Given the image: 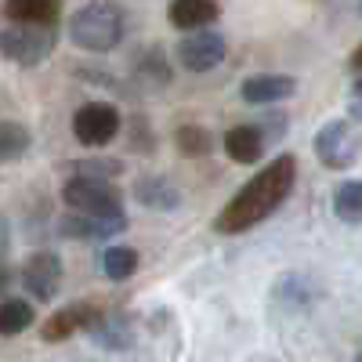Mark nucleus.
<instances>
[{"label": "nucleus", "instance_id": "obj_1", "mask_svg": "<svg viewBox=\"0 0 362 362\" xmlns=\"http://www.w3.org/2000/svg\"><path fill=\"white\" fill-rule=\"evenodd\" d=\"M297 185V156L279 153L276 160H268L243 189H239L214 218V232L221 235H243L257 228L264 218H272L286 203V196Z\"/></svg>", "mask_w": 362, "mask_h": 362}, {"label": "nucleus", "instance_id": "obj_2", "mask_svg": "<svg viewBox=\"0 0 362 362\" xmlns=\"http://www.w3.org/2000/svg\"><path fill=\"white\" fill-rule=\"evenodd\" d=\"M124 11L112 0H87L69 18V40L87 54H109L124 44Z\"/></svg>", "mask_w": 362, "mask_h": 362}, {"label": "nucleus", "instance_id": "obj_3", "mask_svg": "<svg viewBox=\"0 0 362 362\" xmlns=\"http://www.w3.org/2000/svg\"><path fill=\"white\" fill-rule=\"evenodd\" d=\"M62 203L76 214H95V218H127L124 196L112 181L90 177V174H73L62 185Z\"/></svg>", "mask_w": 362, "mask_h": 362}, {"label": "nucleus", "instance_id": "obj_4", "mask_svg": "<svg viewBox=\"0 0 362 362\" xmlns=\"http://www.w3.org/2000/svg\"><path fill=\"white\" fill-rule=\"evenodd\" d=\"M58 44L54 25H25V22H11L8 29H0V58L33 69L40 62H47L51 51Z\"/></svg>", "mask_w": 362, "mask_h": 362}, {"label": "nucleus", "instance_id": "obj_5", "mask_svg": "<svg viewBox=\"0 0 362 362\" xmlns=\"http://www.w3.org/2000/svg\"><path fill=\"white\" fill-rule=\"evenodd\" d=\"M119 127H124V119L112 102H83L73 112V138L87 148H105L119 134Z\"/></svg>", "mask_w": 362, "mask_h": 362}, {"label": "nucleus", "instance_id": "obj_6", "mask_svg": "<svg viewBox=\"0 0 362 362\" xmlns=\"http://www.w3.org/2000/svg\"><path fill=\"white\" fill-rule=\"evenodd\" d=\"M18 279L22 286L29 290V297L40 300V305H51V300L62 293V279H66V268H62V257L51 254V250H37L29 254L18 268Z\"/></svg>", "mask_w": 362, "mask_h": 362}, {"label": "nucleus", "instance_id": "obj_7", "mask_svg": "<svg viewBox=\"0 0 362 362\" xmlns=\"http://www.w3.org/2000/svg\"><path fill=\"white\" fill-rule=\"evenodd\" d=\"M177 66L189 69V73H210L225 62L228 54V44L225 37L218 33L214 25H203V29H189V37L177 44Z\"/></svg>", "mask_w": 362, "mask_h": 362}, {"label": "nucleus", "instance_id": "obj_8", "mask_svg": "<svg viewBox=\"0 0 362 362\" xmlns=\"http://www.w3.org/2000/svg\"><path fill=\"white\" fill-rule=\"evenodd\" d=\"M312 148H315V160L329 170H344L358 156V145H355L348 119H329V124H322L312 138Z\"/></svg>", "mask_w": 362, "mask_h": 362}, {"label": "nucleus", "instance_id": "obj_9", "mask_svg": "<svg viewBox=\"0 0 362 362\" xmlns=\"http://www.w3.org/2000/svg\"><path fill=\"white\" fill-rule=\"evenodd\" d=\"M98 319H102V308H98V305H90V300H76V305L54 312V315L40 326V341H44V344H62V341H69L73 334H87V329L95 326Z\"/></svg>", "mask_w": 362, "mask_h": 362}, {"label": "nucleus", "instance_id": "obj_10", "mask_svg": "<svg viewBox=\"0 0 362 362\" xmlns=\"http://www.w3.org/2000/svg\"><path fill=\"white\" fill-rule=\"evenodd\" d=\"M127 228V218H95V214H69L58 221V235L66 239H80V243H98V239H112Z\"/></svg>", "mask_w": 362, "mask_h": 362}, {"label": "nucleus", "instance_id": "obj_11", "mask_svg": "<svg viewBox=\"0 0 362 362\" xmlns=\"http://www.w3.org/2000/svg\"><path fill=\"white\" fill-rule=\"evenodd\" d=\"M293 95H297V80L286 73H257V76L243 80V87H239V98L247 105H276V102H286Z\"/></svg>", "mask_w": 362, "mask_h": 362}, {"label": "nucleus", "instance_id": "obj_12", "mask_svg": "<svg viewBox=\"0 0 362 362\" xmlns=\"http://www.w3.org/2000/svg\"><path fill=\"white\" fill-rule=\"evenodd\" d=\"M134 199L148 210L170 214V210L181 206V189L163 174H141V177H134Z\"/></svg>", "mask_w": 362, "mask_h": 362}, {"label": "nucleus", "instance_id": "obj_13", "mask_svg": "<svg viewBox=\"0 0 362 362\" xmlns=\"http://www.w3.org/2000/svg\"><path fill=\"white\" fill-rule=\"evenodd\" d=\"M221 145H225V156L232 160V163H261V156H264V148H268V141H264V131L257 127V124H239V127H232L225 138H221Z\"/></svg>", "mask_w": 362, "mask_h": 362}, {"label": "nucleus", "instance_id": "obj_14", "mask_svg": "<svg viewBox=\"0 0 362 362\" xmlns=\"http://www.w3.org/2000/svg\"><path fill=\"white\" fill-rule=\"evenodd\" d=\"M218 18H221L218 0H170V4H167V22L174 29H181V33L214 25Z\"/></svg>", "mask_w": 362, "mask_h": 362}, {"label": "nucleus", "instance_id": "obj_15", "mask_svg": "<svg viewBox=\"0 0 362 362\" xmlns=\"http://www.w3.org/2000/svg\"><path fill=\"white\" fill-rule=\"evenodd\" d=\"M8 22L25 25H58L62 18V0H4Z\"/></svg>", "mask_w": 362, "mask_h": 362}, {"label": "nucleus", "instance_id": "obj_16", "mask_svg": "<svg viewBox=\"0 0 362 362\" xmlns=\"http://www.w3.org/2000/svg\"><path fill=\"white\" fill-rule=\"evenodd\" d=\"M87 337L109 348V351H119V348H131L134 344V326L127 315H116V312H102V319L87 329Z\"/></svg>", "mask_w": 362, "mask_h": 362}, {"label": "nucleus", "instance_id": "obj_17", "mask_svg": "<svg viewBox=\"0 0 362 362\" xmlns=\"http://www.w3.org/2000/svg\"><path fill=\"white\" fill-rule=\"evenodd\" d=\"M33 319H37V312H33L29 300H22V297H4L0 300V337L25 334V329L33 326Z\"/></svg>", "mask_w": 362, "mask_h": 362}, {"label": "nucleus", "instance_id": "obj_18", "mask_svg": "<svg viewBox=\"0 0 362 362\" xmlns=\"http://www.w3.org/2000/svg\"><path fill=\"white\" fill-rule=\"evenodd\" d=\"M174 148L185 160H203V156L214 153V134H210L206 127H199V124H181L174 131Z\"/></svg>", "mask_w": 362, "mask_h": 362}, {"label": "nucleus", "instance_id": "obj_19", "mask_svg": "<svg viewBox=\"0 0 362 362\" xmlns=\"http://www.w3.org/2000/svg\"><path fill=\"white\" fill-rule=\"evenodd\" d=\"M134 80H141L145 87H148V83H153V87H167V83H170V62H167L163 47H145V51L138 54Z\"/></svg>", "mask_w": 362, "mask_h": 362}, {"label": "nucleus", "instance_id": "obj_20", "mask_svg": "<svg viewBox=\"0 0 362 362\" xmlns=\"http://www.w3.org/2000/svg\"><path fill=\"white\" fill-rule=\"evenodd\" d=\"M334 214L344 225H362V181H341L337 192H334Z\"/></svg>", "mask_w": 362, "mask_h": 362}, {"label": "nucleus", "instance_id": "obj_21", "mask_svg": "<svg viewBox=\"0 0 362 362\" xmlns=\"http://www.w3.org/2000/svg\"><path fill=\"white\" fill-rule=\"evenodd\" d=\"M33 145V134H29L25 124L18 119H0V160H22Z\"/></svg>", "mask_w": 362, "mask_h": 362}, {"label": "nucleus", "instance_id": "obj_22", "mask_svg": "<svg viewBox=\"0 0 362 362\" xmlns=\"http://www.w3.org/2000/svg\"><path fill=\"white\" fill-rule=\"evenodd\" d=\"M102 272H105V279H112V283L131 279L134 272H138V250L134 247H105Z\"/></svg>", "mask_w": 362, "mask_h": 362}, {"label": "nucleus", "instance_id": "obj_23", "mask_svg": "<svg viewBox=\"0 0 362 362\" xmlns=\"http://www.w3.org/2000/svg\"><path fill=\"white\" fill-rule=\"evenodd\" d=\"M73 174H90V177H116V174H124V163L119 160H109V156H95V160H76L69 163Z\"/></svg>", "mask_w": 362, "mask_h": 362}, {"label": "nucleus", "instance_id": "obj_24", "mask_svg": "<svg viewBox=\"0 0 362 362\" xmlns=\"http://www.w3.org/2000/svg\"><path fill=\"white\" fill-rule=\"evenodd\" d=\"M131 148H134V153H141V156H145V153H153V148H156L153 127H148L141 116H134V119H131Z\"/></svg>", "mask_w": 362, "mask_h": 362}, {"label": "nucleus", "instance_id": "obj_25", "mask_svg": "<svg viewBox=\"0 0 362 362\" xmlns=\"http://www.w3.org/2000/svg\"><path fill=\"white\" fill-rule=\"evenodd\" d=\"M257 127L264 131V141H268V145H276V141L283 138V131H286V116H283V112H264V119H261Z\"/></svg>", "mask_w": 362, "mask_h": 362}, {"label": "nucleus", "instance_id": "obj_26", "mask_svg": "<svg viewBox=\"0 0 362 362\" xmlns=\"http://www.w3.org/2000/svg\"><path fill=\"white\" fill-rule=\"evenodd\" d=\"M348 112H351V119H358V124H362V73H358V80H355V87H351Z\"/></svg>", "mask_w": 362, "mask_h": 362}, {"label": "nucleus", "instance_id": "obj_27", "mask_svg": "<svg viewBox=\"0 0 362 362\" xmlns=\"http://www.w3.org/2000/svg\"><path fill=\"white\" fill-rule=\"evenodd\" d=\"M11 283H15V268L8 264V257H0V293H4Z\"/></svg>", "mask_w": 362, "mask_h": 362}, {"label": "nucleus", "instance_id": "obj_28", "mask_svg": "<svg viewBox=\"0 0 362 362\" xmlns=\"http://www.w3.org/2000/svg\"><path fill=\"white\" fill-rule=\"evenodd\" d=\"M8 243H11V235H8V218H0V257H8Z\"/></svg>", "mask_w": 362, "mask_h": 362}, {"label": "nucleus", "instance_id": "obj_29", "mask_svg": "<svg viewBox=\"0 0 362 362\" xmlns=\"http://www.w3.org/2000/svg\"><path fill=\"white\" fill-rule=\"evenodd\" d=\"M348 66H351L355 73H362V44H358V47L351 51V58H348Z\"/></svg>", "mask_w": 362, "mask_h": 362}, {"label": "nucleus", "instance_id": "obj_30", "mask_svg": "<svg viewBox=\"0 0 362 362\" xmlns=\"http://www.w3.org/2000/svg\"><path fill=\"white\" fill-rule=\"evenodd\" d=\"M358 11H362V0H358Z\"/></svg>", "mask_w": 362, "mask_h": 362}]
</instances>
